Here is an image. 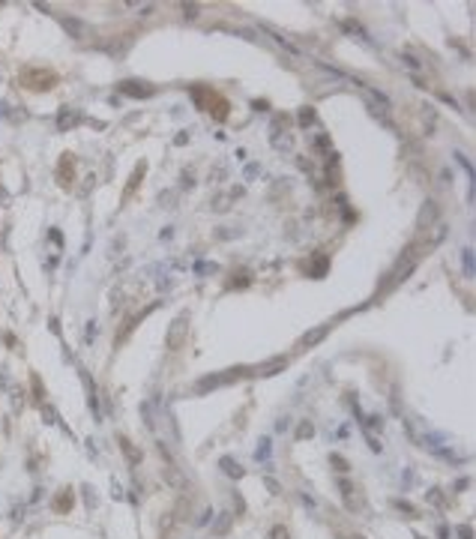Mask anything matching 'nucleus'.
<instances>
[{
	"instance_id": "2",
	"label": "nucleus",
	"mask_w": 476,
	"mask_h": 539,
	"mask_svg": "<svg viewBox=\"0 0 476 539\" xmlns=\"http://www.w3.org/2000/svg\"><path fill=\"white\" fill-rule=\"evenodd\" d=\"M21 81L33 90H48V87H54L57 78H54V72H48V69H27V72H21Z\"/></svg>"
},
{
	"instance_id": "4",
	"label": "nucleus",
	"mask_w": 476,
	"mask_h": 539,
	"mask_svg": "<svg viewBox=\"0 0 476 539\" xmlns=\"http://www.w3.org/2000/svg\"><path fill=\"white\" fill-rule=\"evenodd\" d=\"M434 219H437V204H434V201H425L423 210H420V216H416V228L425 231L428 225H434Z\"/></svg>"
},
{
	"instance_id": "5",
	"label": "nucleus",
	"mask_w": 476,
	"mask_h": 539,
	"mask_svg": "<svg viewBox=\"0 0 476 539\" xmlns=\"http://www.w3.org/2000/svg\"><path fill=\"white\" fill-rule=\"evenodd\" d=\"M120 93H126V96H135V99H144V96H150V93H153V87H141L138 81H123V84H120Z\"/></svg>"
},
{
	"instance_id": "1",
	"label": "nucleus",
	"mask_w": 476,
	"mask_h": 539,
	"mask_svg": "<svg viewBox=\"0 0 476 539\" xmlns=\"http://www.w3.org/2000/svg\"><path fill=\"white\" fill-rule=\"evenodd\" d=\"M192 96L201 102V108H207V111H210L216 120H225V117H228V102H225L219 93H213V90H207V87H195Z\"/></svg>"
},
{
	"instance_id": "8",
	"label": "nucleus",
	"mask_w": 476,
	"mask_h": 539,
	"mask_svg": "<svg viewBox=\"0 0 476 539\" xmlns=\"http://www.w3.org/2000/svg\"><path fill=\"white\" fill-rule=\"evenodd\" d=\"M222 464H225V470H228L231 476H240V473H243V470H237V468H234V461H231V458H225Z\"/></svg>"
},
{
	"instance_id": "6",
	"label": "nucleus",
	"mask_w": 476,
	"mask_h": 539,
	"mask_svg": "<svg viewBox=\"0 0 476 539\" xmlns=\"http://www.w3.org/2000/svg\"><path fill=\"white\" fill-rule=\"evenodd\" d=\"M327 332H330V327H327V324H323V327H317L315 332H306V336H302V339H300V348H309V345H317V342H320V339H323Z\"/></svg>"
},
{
	"instance_id": "7",
	"label": "nucleus",
	"mask_w": 476,
	"mask_h": 539,
	"mask_svg": "<svg viewBox=\"0 0 476 539\" xmlns=\"http://www.w3.org/2000/svg\"><path fill=\"white\" fill-rule=\"evenodd\" d=\"M284 357H276V360H270V363H264L261 368H258V375H276V368H284Z\"/></svg>"
},
{
	"instance_id": "9",
	"label": "nucleus",
	"mask_w": 476,
	"mask_h": 539,
	"mask_svg": "<svg viewBox=\"0 0 476 539\" xmlns=\"http://www.w3.org/2000/svg\"><path fill=\"white\" fill-rule=\"evenodd\" d=\"M306 435H312V425H309V422H302L300 425V437H306Z\"/></svg>"
},
{
	"instance_id": "10",
	"label": "nucleus",
	"mask_w": 476,
	"mask_h": 539,
	"mask_svg": "<svg viewBox=\"0 0 476 539\" xmlns=\"http://www.w3.org/2000/svg\"><path fill=\"white\" fill-rule=\"evenodd\" d=\"M288 536V533H284V527H276V530H273V539H284Z\"/></svg>"
},
{
	"instance_id": "3",
	"label": "nucleus",
	"mask_w": 476,
	"mask_h": 539,
	"mask_svg": "<svg viewBox=\"0 0 476 539\" xmlns=\"http://www.w3.org/2000/svg\"><path fill=\"white\" fill-rule=\"evenodd\" d=\"M186 336H189V314H180V318H174V324L168 327V348L177 350L186 342Z\"/></svg>"
}]
</instances>
